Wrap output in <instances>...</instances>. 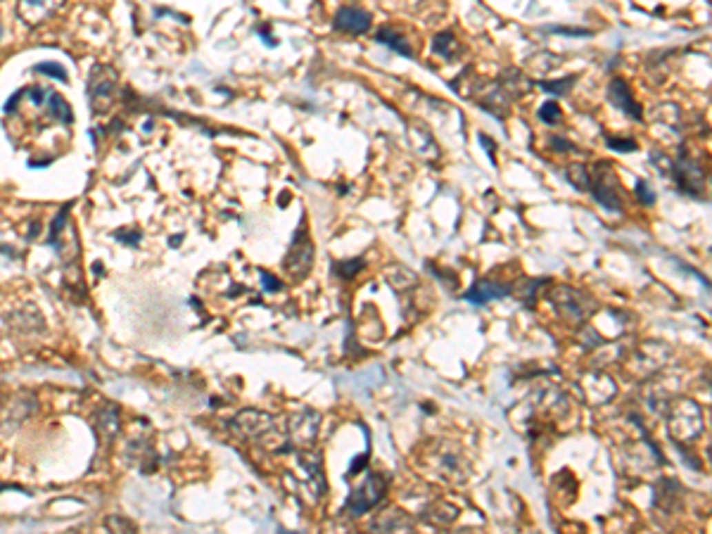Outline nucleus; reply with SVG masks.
<instances>
[{"instance_id":"nucleus-13","label":"nucleus","mask_w":712,"mask_h":534,"mask_svg":"<svg viewBox=\"0 0 712 534\" xmlns=\"http://www.w3.org/2000/svg\"><path fill=\"white\" fill-rule=\"evenodd\" d=\"M358 269H361V259L345 261V264H337V274H340V276H345V278H352V276L356 274Z\"/></svg>"},{"instance_id":"nucleus-7","label":"nucleus","mask_w":712,"mask_h":534,"mask_svg":"<svg viewBox=\"0 0 712 534\" xmlns=\"http://www.w3.org/2000/svg\"><path fill=\"white\" fill-rule=\"evenodd\" d=\"M575 81H577V76H565V79H560V81H539V85H542L544 90H549L553 98H563L567 90L575 85Z\"/></svg>"},{"instance_id":"nucleus-1","label":"nucleus","mask_w":712,"mask_h":534,"mask_svg":"<svg viewBox=\"0 0 712 534\" xmlns=\"http://www.w3.org/2000/svg\"><path fill=\"white\" fill-rule=\"evenodd\" d=\"M335 26L347 34H363V31L371 29V14L361 8H354V5H347V8H340L335 14Z\"/></svg>"},{"instance_id":"nucleus-8","label":"nucleus","mask_w":712,"mask_h":534,"mask_svg":"<svg viewBox=\"0 0 712 534\" xmlns=\"http://www.w3.org/2000/svg\"><path fill=\"white\" fill-rule=\"evenodd\" d=\"M48 110L60 116L64 124H72V107L64 103L62 95H50V98H48Z\"/></svg>"},{"instance_id":"nucleus-2","label":"nucleus","mask_w":712,"mask_h":534,"mask_svg":"<svg viewBox=\"0 0 712 534\" xmlns=\"http://www.w3.org/2000/svg\"><path fill=\"white\" fill-rule=\"evenodd\" d=\"M112 88H114V72H112L110 67H95L88 83V93H90V100H93V107H98L100 100H103V107L110 103Z\"/></svg>"},{"instance_id":"nucleus-11","label":"nucleus","mask_w":712,"mask_h":534,"mask_svg":"<svg viewBox=\"0 0 712 534\" xmlns=\"http://www.w3.org/2000/svg\"><path fill=\"white\" fill-rule=\"evenodd\" d=\"M449 45H456V36H454L451 31H444V34H440L435 39V50L440 52L442 57H451L449 55Z\"/></svg>"},{"instance_id":"nucleus-4","label":"nucleus","mask_w":712,"mask_h":534,"mask_svg":"<svg viewBox=\"0 0 712 534\" xmlns=\"http://www.w3.org/2000/svg\"><path fill=\"white\" fill-rule=\"evenodd\" d=\"M376 41L378 43H383V45H389L392 50H397L399 55H404V57H414V48L409 45V41L404 39L401 34H397L394 29H380L378 31V36H376Z\"/></svg>"},{"instance_id":"nucleus-15","label":"nucleus","mask_w":712,"mask_h":534,"mask_svg":"<svg viewBox=\"0 0 712 534\" xmlns=\"http://www.w3.org/2000/svg\"><path fill=\"white\" fill-rule=\"evenodd\" d=\"M606 145L613 150H620V152H631V150H636L634 141H618V138H606Z\"/></svg>"},{"instance_id":"nucleus-9","label":"nucleus","mask_w":712,"mask_h":534,"mask_svg":"<svg viewBox=\"0 0 712 534\" xmlns=\"http://www.w3.org/2000/svg\"><path fill=\"white\" fill-rule=\"evenodd\" d=\"M107 530L112 534H136V527H133L131 520H126L124 515H107L105 520Z\"/></svg>"},{"instance_id":"nucleus-16","label":"nucleus","mask_w":712,"mask_h":534,"mask_svg":"<svg viewBox=\"0 0 712 534\" xmlns=\"http://www.w3.org/2000/svg\"><path fill=\"white\" fill-rule=\"evenodd\" d=\"M551 145H553V147H558V150H572L570 143L560 141V138H553V141H551Z\"/></svg>"},{"instance_id":"nucleus-14","label":"nucleus","mask_w":712,"mask_h":534,"mask_svg":"<svg viewBox=\"0 0 712 534\" xmlns=\"http://www.w3.org/2000/svg\"><path fill=\"white\" fill-rule=\"evenodd\" d=\"M636 192H639V200L646 202V205H653V202H655V195H653L651 185L646 183V181H639V183H636Z\"/></svg>"},{"instance_id":"nucleus-5","label":"nucleus","mask_w":712,"mask_h":534,"mask_svg":"<svg viewBox=\"0 0 712 534\" xmlns=\"http://www.w3.org/2000/svg\"><path fill=\"white\" fill-rule=\"evenodd\" d=\"M506 292L508 290H503V287L494 285V283L482 280V283H478V285H475L473 290L468 292V295H465V299H468V302H475V304H485L487 299H499V297L506 295Z\"/></svg>"},{"instance_id":"nucleus-12","label":"nucleus","mask_w":712,"mask_h":534,"mask_svg":"<svg viewBox=\"0 0 712 534\" xmlns=\"http://www.w3.org/2000/svg\"><path fill=\"white\" fill-rule=\"evenodd\" d=\"M36 72H41V74H52V76H60V81H67V72L60 67V64H39L36 67Z\"/></svg>"},{"instance_id":"nucleus-6","label":"nucleus","mask_w":712,"mask_h":534,"mask_svg":"<svg viewBox=\"0 0 712 534\" xmlns=\"http://www.w3.org/2000/svg\"><path fill=\"white\" fill-rule=\"evenodd\" d=\"M119 411H116V406H105L103 411L98 413V427L105 432V435H114L116 430H119Z\"/></svg>"},{"instance_id":"nucleus-3","label":"nucleus","mask_w":712,"mask_h":534,"mask_svg":"<svg viewBox=\"0 0 712 534\" xmlns=\"http://www.w3.org/2000/svg\"><path fill=\"white\" fill-rule=\"evenodd\" d=\"M608 98H610V103L618 105L622 112H627L629 116H634V119L641 121V116H644V110H641V105L634 103V98H631L627 83H624L622 79H613V81H610V85H608Z\"/></svg>"},{"instance_id":"nucleus-10","label":"nucleus","mask_w":712,"mask_h":534,"mask_svg":"<svg viewBox=\"0 0 712 534\" xmlns=\"http://www.w3.org/2000/svg\"><path fill=\"white\" fill-rule=\"evenodd\" d=\"M539 116H542L544 124H558L560 121V107L558 103H544L539 107Z\"/></svg>"}]
</instances>
